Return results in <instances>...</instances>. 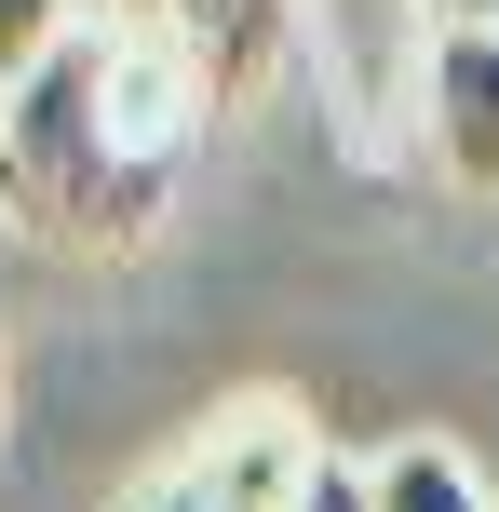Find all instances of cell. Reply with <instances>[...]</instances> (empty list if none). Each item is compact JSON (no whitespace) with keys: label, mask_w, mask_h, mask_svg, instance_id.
Wrapping results in <instances>:
<instances>
[{"label":"cell","mask_w":499,"mask_h":512,"mask_svg":"<svg viewBox=\"0 0 499 512\" xmlns=\"http://www.w3.org/2000/svg\"><path fill=\"white\" fill-rule=\"evenodd\" d=\"M203 122L216 108L95 0V14L0 95V230H27L41 256H135L176 216Z\"/></svg>","instance_id":"6da1fadb"},{"label":"cell","mask_w":499,"mask_h":512,"mask_svg":"<svg viewBox=\"0 0 499 512\" xmlns=\"http://www.w3.org/2000/svg\"><path fill=\"white\" fill-rule=\"evenodd\" d=\"M108 14H122L135 41H149L162 68L216 108V122H230V108H257V95H284L297 41H311V14H297V0H108Z\"/></svg>","instance_id":"7a4b0ae2"},{"label":"cell","mask_w":499,"mask_h":512,"mask_svg":"<svg viewBox=\"0 0 499 512\" xmlns=\"http://www.w3.org/2000/svg\"><path fill=\"white\" fill-rule=\"evenodd\" d=\"M311 459H324V445L297 432V405L257 391V405H216L122 512H297V472H311Z\"/></svg>","instance_id":"3957f363"},{"label":"cell","mask_w":499,"mask_h":512,"mask_svg":"<svg viewBox=\"0 0 499 512\" xmlns=\"http://www.w3.org/2000/svg\"><path fill=\"white\" fill-rule=\"evenodd\" d=\"M419 162L473 203H499V14L419 41Z\"/></svg>","instance_id":"277c9868"},{"label":"cell","mask_w":499,"mask_h":512,"mask_svg":"<svg viewBox=\"0 0 499 512\" xmlns=\"http://www.w3.org/2000/svg\"><path fill=\"white\" fill-rule=\"evenodd\" d=\"M365 486H378V512H499V499H486V472L459 459L446 432H405V445H378V459H365Z\"/></svg>","instance_id":"5b68a950"},{"label":"cell","mask_w":499,"mask_h":512,"mask_svg":"<svg viewBox=\"0 0 499 512\" xmlns=\"http://www.w3.org/2000/svg\"><path fill=\"white\" fill-rule=\"evenodd\" d=\"M81 14H95V0H0V68H14V81H27V68H41V54H54V41H68V27H81Z\"/></svg>","instance_id":"8992f818"},{"label":"cell","mask_w":499,"mask_h":512,"mask_svg":"<svg viewBox=\"0 0 499 512\" xmlns=\"http://www.w3.org/2000/svg\"><path fill=\"white\" fill-rule=\"evenodd\" d=\"M297 512H378L365 459H311V472H297Z\"/></svg>","instance_id":"52a82bcc"},{"label":"cell","mask_w":499,"mask_h":512,"mask_svg":"<svg viewBox=\"0 0 499 512\" xmlns=\"http://www.w3.org/2000/svg\"><path fill=\"white\" fill-rule=\"evenodd\" d=\"M499 0H419V27H486Z\"/></svg>","instance_id":"ba28073f"},{"label":"cell","mask_w":499,"mask_h":512,"mask_svg":"<svg viewBox=\"0 0 499 512\" xmlns=\"http://www.w3.org/2000/svg\"><path fill=\"white\" fill-rule=\"evenodd\" d=\"M0 95H14V68H0Z\"/></svg>","instance_id":"9c48e42d"}]
</instances>
